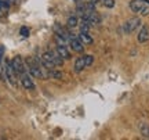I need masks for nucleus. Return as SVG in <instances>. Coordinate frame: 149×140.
<instances>
[{
    "label": "nucleus",
    "instance_id": "1",
    "mask_svg": "<svg viewBox=\"0 0 149 140\" xmlns=\"http://www.w3.org/2000/svg\"><path fill=\"white\" fill-rule=\"evenodd\" d=\"M26 65H28V68L26 70L29 71V74L32 76H35V78H46V74L43 72L42 70V65L39 64V63H36V60L35 58H28L26 60Z\"/></svg>",
    "mask_w": 149,
    "mask_h": 140
},
{
    "label": "nucleus",
    "instance_id": "2",
    "mask_svg": "<svg viewBox=\"0 0 149 140\" xmlns=\"http://www.w3.org/2000/svg\"><path fill=\"white\" fill-rule=\"evenodd\" d=\"M130 8L134 13H139L141 15H149V4L145 0H131Z\"/></svg>",
    "mask_w": 149,
    "mask_h": 140
},
{
    "label": "nucleus",
    "instance_id": "3",
    "mask_svg": "<svg viewBox=\"0 0 149 140\" xmlns=\"http://www.w3.org/2000/svg\"><path fill=\"white\" fill-rule=\"evenodd\" d=\"M141 24H142L141 18H138V17L130 18V20H127L123 24V31H124V33H133L135 29H138L141 27Z\"/></svg>",
    "mask_w": 149,
    "mask_h": 140
},
{
    "label": "nucleus",
    "instance_id": "4",
    "mask_svg": "<svg viewBox=\"0 0 149 140\" xmlns=\"http://www.w3.org/2000/svg\"><path fill=\"white\" fill-rule=\"evenodd\" d=\"M4 74H6V78H7V81L10 82L11 85H17V72L14 71L13 68V64H11V61H6L4 64Z\"/></svg>",
    "mask_w": 149,
    "mask_h": 140
},
{
    "label": "nucleus",
    "instance_id": "5",
    "mask_svg": "<svg viewBox=\"0 0 149 140\" xmlns=\"http://www.w3.org/2000/svg\"><path fill=\"white\" fill-rule=\"evenodd\" d=\"M11 64H13V68L17 72V75H22V74L26 72V67H25V63L21 58V56H15L11 60Z\"/></svg>",
    "mask_w": 149,
    "mask_h": 140
},
{
    "label": "nucleus",
    "instance_id": "6",
    "mask_svg": "<svg viewBox=\"0 0 149 140\" xmlns=\"http://www.w3.org/2000/svg\"><path fill=\"white\" fill-rule=\"evenodd\" d=\"M69 43H70L72 50L76 51V53H83V51H84V44H83V42H81L79 38L73 36V38L69 40Z\"/></svg>",
    "mask_w": 149,
    "mask_h": 140
},
{
    "label": "nucleus",
    "instance_id": "7",
    "mask_svg": "<svg viewBox=\"0 0 149 140\" xmlns=\"http://www.w3.org/2000/svg\"><path fill=\"white\" fill-rule=\"evenodd\" d=\"M21 85L26 90H33L35 89V83H33V81H32V78H31V74L28 75L26 72L25 74H22L21 75Z\"/></svg>",
    "mask_w": 149,
    "mask_h": 140
},
{
    "label": "nucleus",
    "instance_id": "8",
    "mask_svg": "<svg viewBox=\"0 0 149 140\" xmlns=\"http://www.w3.org/2000/svg\"><path fill=\"white\" fill-rule=\"evenodd\" d=\"M137 39H138L139 43H146V42L149 40V27H146V25L141 27Z\"/></svg>",
    "mask_w": 149,
    "mask_h": 140
},
{
    "label": "nucleus",
    "instance_id": "9",
    "mask_svg": "<svg viewBox=\"0 0 149 140\" xmlns=\"http://www.w3.org/2000/svg\"><path fill=\"white\" fill-rule=\"evenodd\" d=\"M86 68V63H84V56H81V57H77L76 58V61H74L73 64V72H76V74H79V72H81V71Z\"/></svg>",
    "mask_w": 149,
    "mask_h": 140
},
{
    "label": "nucleus",
    "instance_id": "10",
    "mask_svg": "<svg viewBox=\"0 0 149 140\" xmlns=\"http://www.w3.org/2000/svg\"><path fill=\"white\" fill-rule=\"evenodd\" d=\"M55 50L58 51V54L64 60H69L70 58V53H69V50L66 49V46H57V47H55Z\"/></svg>",
    "mask_w": 149,
    "mask_h": 140
},
{
    "label": "nucleus",
    "instance_id": "11",
    "mask_svg": "<svg viewBox=\"0 0 149 140\" xmlns=\"http://www.w3.org/2000/svg\"><path fill=\"white\" fill-rule=\"evenodd\" d=\"M87 21L90 22L91 27H97V25H100V24H101V17H100L95 11H94V13H93V14L87 18Z\"/></svg>",
    "mask_w": 149,
    "mask_h": 140
},
{
    "label": "nucleus",
    "instance_id": "12",
    "mask_svg": "<svg viewBox=\"0 0 149 140\" xmlns=\"http://www.w3.org/2000/svg\"><path fill=\"white\" fill-rule=\"evenodd\" d=\"M77 38L83 42V44H91L93 43V38L88 35V32H80Z\"/></svg>",
    "mask_w": 149,
    "mask_h": 140
},
{
    "label": "nucleus",
    "instance_id": "13",
    "mask_svg": "<svg viewBox=\"0 0 149 140\" xmlns=\"http://www.w3.org/2000/svg\"><path fill=\"white\" fill-rule=\"evenodd\" d=\"M51 53H53V60H54V64H55V67H61V65L64 64V58L59 56L57 50H53Z\"/></svg>",
    "mask_w": 149,
    "mask_h": 140
},
{
    "label": "nucleus",
    "instance_id": "14",
    "mask_svg": "<svg viewBox=\"0 0 149 140\" xmlns=\"http://www.w3.org/2000/svg\"><path fill=\"white\" fill-rule=\"evenodd\" d=\"M66 25H68V28H70V29L79 27V20H77V17H74V15L69 17L68 21H66Z\"/></svg>",
    "mask_w": 149,
    "mask_h": 140
},
{
    "label": "nucleus",
    "instance_id": "15",
    "mask_svg": "<svg viewBox=\"0 0 149 140\" xmlns=\"http://www.w3.org/2000/svg\"><path fill=\"white\" fill-rule=\"evenodd\" d=\"M10 10V3L7 0H0V14H6Z\"/></svg>",
    "mask_w": 149,
    "mask_h": 140
},
{
    "label": "nucleus",
    "instance_id": "16",
    "mask_svg": "<svg viewBox=\"0 0 149 140\" xmlns=\"http://www.w3.org/2000/svg\"><path fill=\"white\" fill-rule=\"evenodd\" d=\"M79 28H80V32H88L90 31V22L87 21V20H81V22L79 24Z\"/></svg>",
    "mask_w": 149,
    "mask_h": 140
},
{
    "label": "nucleus",
    "instance_id": "17",
    "mask_svg": "<svg viewBox=\"0 0 149 140\" xmlns=\"http://www.w3.org/2000/svg\"><path fill=\"white\" fill-rule=\"evenodd\" d=\"M84 63H86V68H87V67H90V65H93V63H94V57H93L91 54L84 56Z\"/></svg>",
    "mask_w": 149,
    "mask_h": 140
},
{
    "label": "nucleus",
    "instance_id": "18",
    "mask_svg": "<svg viewBox=\"0 0 149 140\" xmlns=\"http://www.w3.org/2000/svg\"><path fill=\"white\" fill-rule=\"evenodd\" d=\"M50 78H54V79H61V78H62V72H59V71H51V72H50Z\"/></svg>",
    "mask_w": 149,
    "mask_h": 140
},
{
    "label": "nucleus",
    "instance_id": "19",
    "mask_svg": "<svg viewBox=\"0 0 149 140\" xmlns=\"http://www.w3.org/2000/svg\"><path fill=\"white\" fill-rule=\"evenodd\" d=\"M141 133H142L144 137H148L149 139V126H146V125H141Z\"/></svg>",
    "mask_w": 149,
    "mask_h": 140
},
{
    "label": "nucleus",
    "instance_id": "20",
    "mask_svg": "<svg viewBox=\"0 0 149 140\" xmlns=\"http://www.w3.org/2000/svg\"><path fill=\"white\" fill-rule=\"evenodd\" d=\"M102 3L105 7L108 8H112V7H115V0H102Z\"/></svg>",
    "mask_w": 149,
    "mask_h": 140
},
{
    "label": "nucleus",
    "instance_id": "21",
    "mask_svg": "<svg viewBox=\"0 0 149 140\" xmlns=\"http://www.w3.org/2000/svg\"><path fill=\"white\" fill-rule=\"evenodd\" d=\"M19 35H21V36H24V38L29 36V29H28L26 27H22L21 29H19Z\"/></svg>",
    "mask_w": 149,
    "mask_h": 140
},
{
    "label": "nucleus",
    "instance_id": "22",
    "mask_svg": "<svg viewBox=\"0 0 149 140\" xmlns=\"http://www.w3.org/2000/svg\"><path fill=\"white\" fill-rule=\"evenodd\" d=\"M3 57H4V46H0V63H1Z\"/></svg>",
    "mask_w": 149,
    "mask_h": 140
},
{
    "label": "nucleus",
    "instance_id": "23",
    "mask_svg": "<svg viewBox=\"0 0 149 140\" xmlns=\"http://www.w3.org/2000/svg\"><path fill=\"white\" fill-rule=\"evenodd\" d=\"M90 1H91V3H93V4H98V3H100V0H90Z\"/></svg>",
    "mask_w": 149,
    "mask_h": 140
},
{
    "label": "nucleus",
    "instance_id": "24",
    "mask_svg": "<svg viewBox=\"0 0 149 140\" xmlns=\"http://www.w3.org/2000/svg\"><path fill=\"white\" fill-rule=\"evenodd\" d=\"M7 1H8V3H10V4H14V3H15L17 0H7Z\"/></svg>",
    "mask_w": 149,
    "mask_h": 140
},
{
    "label": "nucleus",
    "instance_id": "25",
    "mask_svg": "<svg viewBox=\"0 0 149 140\" xmlns=\"http://www.w3.org/2000/svg\"><path fill=\"white\" fill-rule=\"evenodd\" d=\"M74 1H84V0H74Z\"/></svg>",
    "mask_w": 149,
    "mask_h": 140
}]
</instances>
